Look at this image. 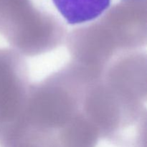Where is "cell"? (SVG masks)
Segmentation results:
<instances>
[{"mask_svg": "<svg viewBox=\"0 0 147 147\" xmlns=\"http://www.w3.org/2000/svg\"><path fill=\"white\" fill-rule=\"evenodd\" d=\"M13 147H58L57 145L53 146L52 144H37L35 143H30V142H21L18 143L16 145H14Z\"/></svg>", "mask_w": 147, "mask_h": 147, "instance_id": "7a4b0ae2", "label": "cell"}, {"mask_svg": "<svg viewBox=\"0 0 147 147\" xmlns=\"http://www.w3.org/2000/svg\"><path fill=\"white\" fill-rule=\"evenodd\" d=\"M55 6L70 24L91 21L109 7L111 0H53Z\"/></svg>", "mask_w": 147, "mask_h": 147, "instance_id": "6da1fadb", "label": "cell"}]
</instances>
